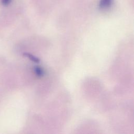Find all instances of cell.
Returning a JSON list of instances; mask_svg holds the SVG:
<instances>
[{"label":"cell","mask_w":134,"mask_h":134,"mask_svg":"<svg viewBox=\"0 0 134 134\" xmlns=\"http://www.w3.org/2000/svg\"><path fill=\"white\" fill-rule=\"evenodd\" d=\"M113 0H100L99 3V6L101 8H105L109 7L111 3Z\"/></svg>","instance_id":"obj_1"},{"label":"cell","mask_w":134,"mask_h":134,"mask_svg":"<svg viewBox=\"0 0 134 134\" xmlns=\"http://www.w3.org/2000/svg\"><path fill=\"white\" fill-rule=\"evenodd\" d=\"M24 55L28 57L29 59H30L31 61H32L33 62H35V63H39L40 62V60L39 59H38V58L35 57L34 55L30 54V53H24Z\"/></svg>","instance_id":"obj_2"},{"label":"cell","mask_w":134,"mask_h":134,"mask_svg":"<svg viewBox=\"0 0 134 134\" xmlns=\"http://www.w3.org/2000/svg\"><path fill=\"white\" fill-rule=\"evenodd\" d=\"M34 71L35 72V74L39 77H41L44 74V71L40 66H36L34 69Z\"/></svg>","instance_id":"obj_3"},{"label":"cell","mask_w":134,"mask_h":134,"mask_svg":"<svg viewBox=\"0 0 134 134\" xmlns=\"http://www.w3.org/2000/svg\"><path fill=\"white\" fill-rule=\"evenodd\" d=\"M12 0H1V3L4 6L8 5L11 2Z\"/></svg>","instance_id":"obj_4"}]
</instances>
